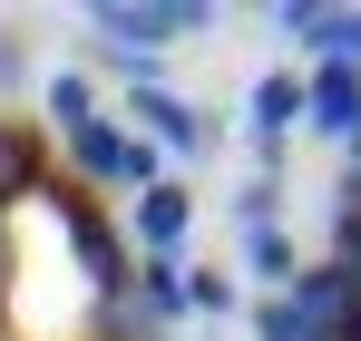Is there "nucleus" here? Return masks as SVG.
Listing matches in <instances>:
<instances>
[{
    "mask_svg": "<svg viewBox=\"0 0 361 341\" xmlns=\"http://www.w3.org/2000/svg\"><path fill=\"white\" fill-rule=\"evenodd\" d=\"M127 225H137V254H147V264H176L185 225H195V195H185L176 175H157V185L137 195V215H127Z\"/></svg>",
    "mask_w": 361,
    "mask_h": 341,
    "instance_id": "20e7f679",
    "label": "nucleus"
},
{
    "mask_svg": "<svg viewBox=\"0 0 361 341\" xmlns=\"http://www.w3.org/2000/svg\"><path fill=\"white\" fill-rule=\"evenodd\" d=\"M185 312H215V322H225V312H235V283H225V273H185Z\"/></svg>",
    "mask_w": 361,
    "mask_h": 341,
    "instance_id": "4468645a",
    "label": "nucleus"
},
{
    "mask_svg": "<svg viewBox=\"0 0 361 341\" xmlns=\"http://www.w3.org/2000/svg\"><path fill=\"white\" fill-rule=\"evenodd\" d=\"M49 117H59V127H88V117H98V88H88L78 68H59V78H49Z\"/></svg>",
    "mask_w": 361,
    "mask_h": 341,
    "instance_id": "ddd939ff",
    "label": "nucleus"
},
{
    "mask_svg": "<svg viewBox=\"0 0 361 341\" xmlns=\"http://www.w3.org/2000/svg\"><path fill=\"white\" fill-rule=\"evenodd\" d=\"M49 205H59V225H68V244H78V264H88V283H98V292H127V244H118V234H108V215H98V205H88L78 185H59Z\"/></svg>",
    "mask_w": 361,
    "mask_h": 341,
    "instance_id": "7ed1b4c3",
    "label": "nucleus"
},
{
    "mask_svg": "<svg viewBox=\"0 0 361 341\" xmlns=\"http://www.w3.org/2000/svg\"><path fill=\"white\" fill-rule=\"evenodd\" d=\"M342 341H361V312H352V322H342Z\"/></svg>",
    "mask_w": 361,
    "mask_h": 341,
    "instance_id": "a211bd4d",
    "label": "nucleus"
},
{
    "mask_svg": "<svg viewBox=\"0 0 361 341\" xmlns=\"http://www.w3.org/2000/svg\"><path fill=\"white\" fill-rule=\"evenodd\" d=\"M342 283H352V312H361V254H342Z\"/></svg>",
    "mask_w": 361,
    "mask_h": 341,
    "instance_id": "dca6fc26",
    "label": "nucleus"
},
{
    "mask_svg": "<svg viewBox=\"0 0 361 341\" xmlns=\"http://www.w3.org/2000/svg\"><path fill=\"white\" fill-rule=\"evenodd\" d=\"M302 117L322 127V137H361V78L342 58H312V78H302Z\"/></svg>",
    "mask_w": 361,
    "mask_h": 341,
    "instance_id": "423d86ee",
    "label": "nucleus"
},
{
    "mask_svg": "<svg viewBox=\"0 0 361 341\" xmlns=\"http://www.w3.org/2000/svg\"><path fill=\"white\" fill-rule=\"evenodd\" d=\"M127 283H137V302H147L157 322H176V312H185V264H137Z\"/></svg>",
    "mask_w": 361,
    "mask_h": 341,
    "instance_id": "9d476101",
    "label": "nucleus"
},
{
    "mask_svg": "<svg viewBox=\"0 0 361 341\" xmlns=\"http://www.w3.org/2000/svg\"><path fill=\"white\" fill-rule=\"evenodd\" d=\"M352 147H361V137H352Z\"/></svg>",
    "mask_w": 361,
    "mask_h": 341,
    "instance_id": "6ab92c4d",
    "label": "nucleus"
},
{
    "mask_svg": "<svg viewBox=\"0 0 361 341\" xmlns=\"http://www.w3.org/2000/svg\"><path fill=\"white\" fill-rule=\"evenodd\" d=\"M205 20H215L205 0H98V10H88V30H98L127 68H147V49H166L185 30H205Z\"/></svg>",
    "mask_w": 361,
    "mask_h": 341,
    "instance_id": "f257e3e1",
    "label": "nucleus"
},
{
    "mask_svg": "<svg viewBox=\"0 0 361 341\" xmlns=\"http://www.w3.org/2000/svg\"><path fill=\"white\" fill-rule=\"evenodd\" d=\"M0 283H10V234H0Z\"/></svg>",
    "mask_w": 361,
    "mask_h": 341,
    "instance_id": "f3484780",
    "label": "nucleus"
},
{
    "mask_svg": "<svg viewBox=\"0 0 361 341\" xmlns=\"http://www.w3.org/2000/svg\"><path fill=\"white\" fill-rule=\"evenodd\" d=\"M68 166L88 175V185H127V195H147V185H157V147L127 137L118 117H88V127H68Z\"/></svg>",
    "mask_w": 361,
    "mask_h": 341,
    "instance_id": "f03ea898",
    "label": "nucleus"
},
{
    "mask_svg": "<svg viewBox=\"0 0 361 341\" xmlns=\"http://www.w3.org/2000/svg\"><path fill=\"white\" fill-rule=\"evenodd\" d=\"M30 195H49V147H39L30 117H0V215L30 205Z\"/></svg>",
    "mask_w": 361,
    "mask_h": 341,
    "instance_id": "39448f33",
    "label": "nucleus"
},
{
    "mask_svg": "<svg viewBox=\"0 0 361 341\" xmlns=\"http://www.w3.org/2000/svg\"><path fill=\"white\" fill-rule=\"evenodd\" d=\"M274 30H283V39H302V49L322 58V30H332V0H283V10H274Z\"/></svg>",
    "mask_w": 361,
    "mask_h": 341,
    "instance_id": "f8f14e48",
    "label": "nucleus"
},
{
    "mask_svg": "<svg viewBox=\"0 0 361 341\" xmlns=\"http://www.w3.org/2000/svg\"><path fill=\"white\" fill-rule=\"evenodd\" d=\"M254 127H264V147L302 127V78L293 68H264V78H254Z\"/></svg>",
    "mask_w": 361,
    "mask_h": 341,
    "instance_id": "6e6552de",
    "label": "nucleus"
},
{
    "mask_svg": "<svg viewBox=\"0 0 361 341\" xmlns=\"http://www.w3.org/2000/svg\"><path fill=\"white\" fill-rule=\"evenodd\" d=\"M235 205H244V234H254V225H274V175H254Z\"/></svg>",
    "mask_w": 361,
    "mask_h": 341,
    "instance_id": "2eb2a0df",
    "label": "nucleus"
},
{
    "mask_svg": "<svg viewBox=\"0 0 361 341\" xmlns=\"http://www.w3.org/2000/svg\"><path fill=\"white\" fill-rule=\"evenodd\" d=\"M254 341H342L332 322H312L293 292H274V302H254Z\"/></svg>",
    "mask_w": 361,
    "mask_h": 341,
    "instance_id": "1a4fd4ad",
    "label": "nucleus"
},
{
    "mask_svg": "<svg viewBox=\"0 0 361 341\" xmlns=\"http://www.w3.org/2000/svg\"><path fill=\"white\" fill-rule=\"evenodd\" d=\"M244 264H254V273H274L283 292H293V273H302V264H293V234H283V225H254V234H244Z\"/></svg>",
    "mask_w": 361,
    "mask_h": 341,
    "instance_id": "9b49d317",
    "label": "nucleus"
},
{
    "mask_svg": "<svg viewBox=\"0 0 361 341\" xmlns=\"http://www.w3.org/2000/svg\"><path fill=\"white\" fill-rule=\"evenodd\" d=\"M137 127H127V137H147V147H176V156H195V147H205V117L185 108V98H166V88H157V78H147V88H137Z\"/></svg>",
    "mask_w": 361,
    "mask_h": 341,
    "instance_id": "0eeeda50",
    "label": "nucleus"
}]
</instances>
